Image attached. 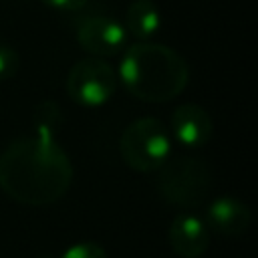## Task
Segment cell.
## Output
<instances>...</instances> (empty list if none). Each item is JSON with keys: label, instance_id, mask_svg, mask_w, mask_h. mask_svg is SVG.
<instances>
[{"label": "cell", "instance_id": "cell-14", "mask_svg": "<svg viewBox=\"0 0 258 258\" xmlns=\"http://www.w3.org/2000/svg\"><path fill=\"white\" fill-rule=\"evenodd\" d=\"M40 2L54 10H81L89 0H40Z\"/></svg>", "mask_w": 258, "mask_h": 258}, {"label": "cell", "instance_id": "cell-3", "mask_svg": "<svg viewBox=\"0 0 258 258\" xmlns=\"http://www.w3.org/2000/svg\"><path fill=\"white\" fill-rule=\"evenodd\" d=\"M157 171V191L171 206L196 208L206 200L212 187L210 167L204 159L194 155L169 157Z\"/></svg>", "mask_w": 258, "mask_h": 258}, {"label": "cell", "instance_id": "cell-5", "mask_svg": "<svg viewBox=\"0 0 258 258\" xmlns=\"http://www.w3.org/2000/svg\"><path fill=\"white\" fill-rule=\"evenodd\" d=\"M117 91L115 69L97 56L77 60L67 75L69 97L83 107L105 105Z\"/></svg>", "mask_w": 258, "mask_h": 258}, {"label": "cell", "instance_id": "cell-12", "mask_svg": "<svg viewBox=\"0 0 258 258\" xmlns=\"http://www.w3.org/2000/svg\"><path fill=\"white\" fill-rule=\"evenodd\" d=\"M58 258H109V256L101 244L91 242V240H83V242L69 246Z\"/></svg>", "mask_w": 258, "mask_h": 258}, {"label": "cell", "instance_id": "cell-8", "mask_svg": "<svg viewBox=\"0 0 258 258\" xmlns=\"http://www.w3.org/2000/svg\"><path fill=\"white\" fill-rule=\"evenodd\" d=\"M250 222H252L250 206L232 196L216 198L206 210L208 230L220 236H240L250 228Z\"/></svg>", "mask_w": 258, "mask_h": 258}, {"label": "cell", "instance_id": "cell-4", "mask_svg": "<svg viewBox=\"0 0 258 258\" xmlns=\"http://www.w3.org/2000/svg\"><path fill=\"white\" fill-rule=\"evenodd\" d=\"M119 151L131 169L151 173L171 157V139L159 119L141 117L121 133Z\"/></svg>", "mask_w": 258, "mask_h": 258}, {"label": "cell", "instance_id": "cell-13", "mask_svg": "<svg viewBox=\"0 0 258 258\" xmlns=\"http://www.w3.org/2000/svg\"><path fill=\"white\" fill-rule=\"evenodd\" d=\"M16 71H18V52L10 44L0 42V81L10 79L12 75H16Z\"/></svg>", "mask_w": 258, "mask_h": 258}, {"label": "cell", "instance_id": "cell-9", "mask_svg": "<svg viewBox=\"0 0 258 258\" xmlns=\"http://www.w3.org/2000/svg\"><path fill=\"white\" fill-rule=\"evenodd\" d=\"M214 123L210 113L196 105H179L171 115V133L183 147H202L212 139Z\"/></svg>", "mask_w": 258, "mask_h": 258}, {"label": "cell", "instance_id": "cell-11", "mask_svg": "<svg viewBox=\"0 0 258 258\" xmlns=\"http://www.w3.org/2000/svg\"><path fill=\"white\" fill-rule=\"evenodd\" d=\"M62 125V111L54 101H42L32 111V129L34 135L54 137L58 127Z\"/></svg>", "mask_w": 258, "mask_h": 258}, {"label": "cell", "instance_id": "cell-6", "mask_svg": "<svg viewBox=\"0 0 258 258\" xmlns=\"http://www.w3.org/2000/svg\"><path fill=\"white\" fill-rule=\"evenodd\" d=\"M77 40L85 52L97 58L115 56L127 46L125 26L109 16L83 18L77 28Z\"/></svg>", "mask_w": 258, "mask_h": 258}, {"label": "cell", "instance_id": "cell-1", "mask_svg": "<svg viewBox=\"0 0 258 258\" xmlns=\"http://www.w3.org/2000/svg\"><path fill=\"white\" fill-rule=\"evenodd\" d=\"M71 181V159L54 137H18L0 155V189L18 204H54Z\"/></svg>", "mask_w": 258, "mask_h": 258}, {"label": "cell", "instance_id": "cell-2", "mask_svg": "<svg viewBox=\"0 0 258 258\" xmlns=\"http://www.w3.org/2000/svg\"><path fill=\"white\" fill-rule=\"evenodd\" d=\"M119 79L135 99L145 103H167L183 93L189 69L177 50L143 40L125 48L119 64Z\"/></svg>", "mask_w": 258, "mask_h": 258}, {"label": "cell", "instance_id": "cell-7", "mask_svg": "<svg viewBox=\"0 0 258 258\" xmlns=\"http://www.w3.org/2000/svg\"><path fill=\"white\" fill-rule=\"evenodd\" d=\"M171 250L181 258H200L210 248V230L206 222L194 214H177L167 230Z\"/></svg>", "mask_w": 258, "mask_h": 258}, {"label": "cell", "instance_id": "cell-10", "mask_svg": "<svg viewBox=\"0 0 258 258\" xmlns=\"http://www.w3.org/2000/svg\"><path fill=\"white\" fill-rule=\"evenodd\" d=\"M125 30L139 42L149 40L161 26V12L153 0H133L125 12Z\"/></svg>", "mask_w": 258, "mask_h": 258}]
</instances>
